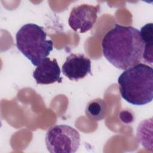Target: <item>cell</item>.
<instances>
[{"mask_svg": "<svg viewBox=\"0 0 153 153\" xmlns=\"http://www.w3.org/2000/svg\"><path fill=\"white\" fill-rule=\"evenodd\" d=\"M45 142L51 153H74L80 145V134L70 126L54 125L47 130Z\"/></svg>", "mask_w": 153, "mask_h": 153, "instance_id": "4", "label": "cell"}, {"mask_svg": "<svg viewBox=\"0 0 153 153\" xmlns=\"http://www.w3.org/2000/svg\"><path fill=\"white\" fill-rule=\"evenodd\" d=\"M102 48L105 59L124 71L140 63L144 44L137 29L115 24L103 36Z\"/></svg>", "mask_w": 153, "mask_h": 153, "instance_id": "1", "label": "cell"}, {"mask_svg": "<svg viewBox=\"0 0 153 153\" xmlns=\"http://www.w3.org/2000/svg\"><path fill=\"white\" fill-rule=\"evenodd\" d=\"M121 97L136 106L150 103L153 99V69L139 63L124 70L118 78Z\"/></svg>", "mask_w": 153, "mask_h": 153, "instance_id": "2", "label": "cell"}, {"mask_svg": "<svg viewBox=\"0 0 153 153\" xmlns=\"http://www.w3.org/2000/svg\"><path fill=\"white\" fill-rule=\"evenodd\" d=\"M16 40L17 49L36 66L53 50V43L47 39L44 27L35 23L23 25L16 35Z\"/></svg>", "mask_w": 153, "mask_h": 153, "instance_id": "3", "label": "cell"}, {"mask_svg": "<svg viewBox=\"0 0 153 153\" xmlns=\"http://www.w3.org/2000/svg\"><path fill=\"white\" fill-rule=\"evenodd\" d=\"M140 35L144 44L142 59L147 63L152 64L153 58V24L147 23L140 29Z\"/></svg>", "mask_w": 153, "mask_h": 153, "instance_id": "8", "label": "cell"}, {"mask_svg": "<svg viewBox=\"0 0 153 153\" xmlns=\"http://www.w3.org/2000/svg\"><path fill=\"white\" fill-rule=\"evenodd\" d=\"M62 73L70 80L78 81L91 74V62L83 54H71L62 65Z\"/></svg>", "mask_w": 153, "mask_h": 153, "instance_id": "6", "label": "cell"}, {"mask_svg": "<svg viewBox=\"0 0 153 153\" xmlns=\"http://www.w3.org/2000/svg\"><path fill=\"white\" fill-rule=\"evenodd\" d=\"M107 111V105L104 100L97 98L90 100L87 103L85 107V113L90 120L100 121L105 118Z\"/></svg>", "mask_w": 153, "mask_h": 153, "instance_id": "10", "label": "cell"}, {"mask_svg": "<svg viewBox=\"0 0 153 153\" xmlns=\"http://www.w3.org/2000/svg\"><path fill=\"white\" fill-rule=\"evenodd\" d=\"M152 130V118L143 120L137 126L136 136L137 140L146 149L153 151Z\"/></svg>", "mask_w": 153, "mask_h": 153, "instance_id": "9", "label": "cell"}, {"mask_svg": "<svg viewBox=\"0 0 153 153\" xmlns=\"http://www.w3.org/2000/svg\"><path fill=\"white\" fill-rule=\"evenodd\" d=\"M100 5L81 4L74 7L69 14L68 24L71 28L80 33H85L91 29L96 22Z\"/></svg>", "mask_w": 153, "mask_h": 153, "instance_id": "5", "label": "cell"}, {"mask_svg": "<svg viewBox=\"0 0 153 153\" xmlns=\"http://www.w3.org/2000/svg\"><path fill=\"white\" fill-rule=\"evenodd\" d=\"M60 69L56 59L51 60L45 58L35 68L33 77L38 84H50L54 82L61 83L63 78L60 76Z\"/></svg>", "mask_w": 153, "mask_h": 153, "instance_id": "7", "label": "cell"}]
</instances>
